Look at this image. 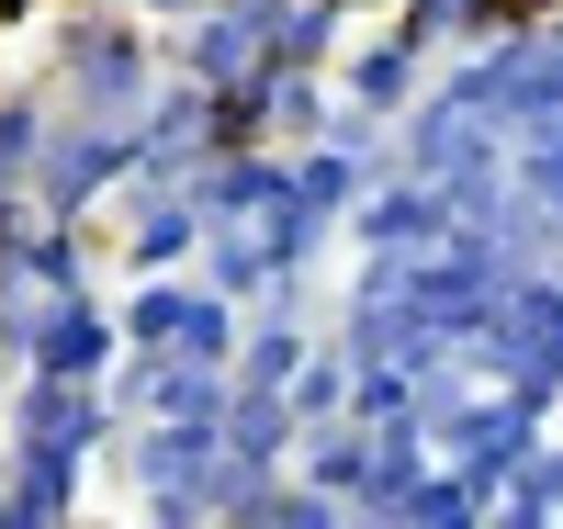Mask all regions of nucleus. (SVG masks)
I'll return each mask as SVG.
<instances>
[{"mask_svg": "<svg viewBox=\"0 0 563 529\" xmlns=\"http://www.w3.org/2000/svg\"><path fill=\"white\" fill-rule=\"evenodd\" d=\"M485 23H541V12H563V0H474Z\"/></svg>", "mask_w": 563, "mask_h": 529, "instance_id": "obj_1", "label": "nucleus"}]
</instances>
